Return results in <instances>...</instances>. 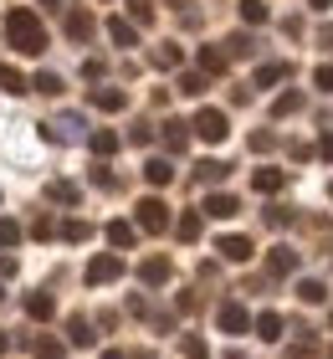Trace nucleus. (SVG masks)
<instances>
[{
	"instance_id": "obj_8",
	"label": "nucleus",
	"mask_w": 333,
	"mask_h": 359,
	"mask_svg": "<svg viewBox=\"0 0 333 359\" xmlns=\"http://www.w3.org/2000/svg\"><path fill=\"white\" fill-rule=\"evenodd\" d=\"M297 272V252L292 247H272V257H266V277H292Z\"/></svg>"
},
{
	"instance_id": "obj_39",
	"label": "nucleus",
	"mask_w": 333,
	"mask_h": 359,
	"mask_svg": "<svg viewBox=\"0 0 333 359\" xmlns=\"http://www.w3.org/2000/svg\"><path fill=\"white\" fill-rule=\"evenodd\" d=\"M15 241H21V221H0V247H15Z\"/></svg>"
},
{
	"instance_id": "obj_37",
	"label": "nucleus",
	"mask_w": 333,
	"mask_h": 359,
	"mask_svg": "<svg viewBox=\"0 0 333 359\" xmlns=\"http://www.w3.org/2000/svg\"><path fill=\"white\" fill-rule=\"evenodd\" d=\"M31 88L46 93V97H57V93H62V77H57V72H36V83H31Z\"/></svg>"
},
{
	"instance_id": "obj_38",
	"label": "nucleus",
	"mask_w": 333,
	"mask_h": 359,
	"mask_svg": "<svg viewBox=\"0 0 333 359\" xmlns=\"http://www.w3.org/2000/svg\"><path fill=\"white\" fill-rule=\"evenodd\" d=\"M128 15L139 26H149V21H154V0H128Z\"/></svg>"
},
{
	"instance_id": "obj_9",
	"label": "nucleus",
	"mask_w": 333,
	"mask_h": 359,
	"mask_svg": "<svg viewBox=\"0 0 333 359\" xmlns=\"http://www.w3.org/2000/svg\"><path fill=\"white\" fill-rule=\"evenodd\" d=\"M236 210H241V201H236V195H226V190L205 195V216H215V221H231Z\"/></svg>"
},
{
	"instance_id": "obj_20",
	"label": "nucleus",
	"mask_w": 333,
	"mask_h": 359,
	"mask_svg": "<svg viewBox=\"0 0 333 359\" xmlns=\"http://www.w3.org/2000/svg\"><path fill=\"white\" fill-rule=\"evenodd\" d=\"M46 195H52L57 205H77V201H82V190L72 185V180H52V185H46Z\"/></svg>"
},
{
	"instance_id": "obj_26",
	"label": "nucleus",
	"mask_w": 333,
	"mask_h": 359,
	"mask_svg": "<svg viewBox=\"0 0 333 359\" xmlns=\"http://www.w3.org/2000/svg\"><path fill=\"white\" fill-rule=\"evenodd\" d=\"M297 298H303V303H323V298H328V287L318 283V277H303V283H297Z\"/></svg>"
},
{
	"instance_id": "obj_28",
	"label": "nucleus",
	"mask_w": 333,
	"mask_h": 359,
	"mask_svg": "<svg viewBox=\"0 0 333 359\" xmlns=\"http://www.w3.org/2000/svg\"><path fill=\"white\" fill-rule=\"evenodd\" d=\"M226 170H231V165H221V159H200V165H195V175L205 180V185H215V180H226Z\"/></svg>"
},
{
	"instance_id": "obj_36",
	"label": "nucleus",
	"mask_w": 333,
	"mask_h": 359,
	"mask_svg": "<svg viewBox=\"0 0 333 359\" xmlns=\"http://www.w3.org/2000/svg\"><path fill=\"white\" fill-rule=\"evenodd\" d=\"M88 236H93L88 221H62V241H88Z\"/></svg>"
},
{
	"instance_id": "obj_50",
	"label": "nucleus",
	"mask_w": 333,
	"mask_h": 359,
	"mask_svg": "<svg viewBox=\"0 0 333 359\" xmlns=\"http://www.w3.org/2000/svg\"><path fill=\"white\" fill-rule=\"evenodd\" d=\"M46 6H52V11H62V0H46Z\"/></svg>"
},
{
	"instance_id": "obj_47",
	"label": "nucleus",
	"mask_w": 333,
	"mask_h": 359,
	"mask_svg": "<svg viewBox=\"0 0 333 359\" xmlns=\"http://www.w3.org/2000/svg\"><path fill=\"white\" fill-rule=\"evenodd\" d=\"M6 349H11V339H6V329H0V354H6Z\"/></svg>"
},
{
	"instance_id": "obj_16",
	"label": "nucleus",
	"mask_w": 333,
	"mask_h": 359,
	"mask_svg": "<svg viewBox=\"0 0 333 359\" xmlns=\"http://www.w3.org/2000/svg\"><path fill=\"white\" fill-rule=\"evenodd\" d=\"M164 144H170L175 154H185V149H190V123H179V118H170V123H164Z\"/></svg>"
},
{
	"instance_id": "obj_23",
	"label": "nucleus",
	"mask_w": 333,
	"mask_h": 359,
	"mask_svg": "<svg viewBox=\"0 0 333 359\" xmlns=\"http://www.w3.org/2000/svg\"><path fill=\"white\" fill-rule=\"evenodd\" d=\"M179 62H185L179 41H164V46H154V67H179Z\"/></svg>"
},
{
	"instance_id": "obj_12",
	"label": "nucleus",
	"mask_w": 333,
	"mask_h": 359,
	"mask_svg": "<svg viewBox=\"0 0 333 359\" xmlns=\"http://www.w3.org/2000/svg\"><path fill=\"white\" fill-rule=\"evenodd\" d=\"M77 134H82V118H77V113H62L57 123H46V139H57V144L77 139Z\"/></svg>"
},
{
	"instance_id": "obj_32",
	"label": "nucleus",
	"mask_w": 333,
	"mask_h": 359,
	"mask_svg": "<svg viewBox=\"0 0 333 359\" xmlns=\"http://www.w3.org/2000/svg\"><path fill=\"white\" fill-rule=\"evenodd\" d=\"M297 108H303V93H282L272 103V118H287V113H297Z\"/></svg>"
},
{
	"instance_id": "obj_11",
	"label": "nucleus",
	"mask_w": 333,
	"mask_h": 359,
	"mask_svg": "<svg viewBox=\"0 0 333 359\" xmlns=\"http://www.w3.org/2000/svg\"><path fill=\"white\" fill-rule=\"evenodd\" d=\"M226 67H231L226 46H200V72H205V77H221Z\"/></svg>"
},
{
	"instance_id": "obj_41",
	"label": "nucleus",
	"mask_w": 333,
	"mask_h": 359,
	"mask_svg": "<svg viewBox=\"0 0 333 359\" xmlns=\"http://www.w3.org/2000/svg\"><path fill=\"white\" fill-rule=\"evenodd\" d=\"M52 231H57L52 216H36V221H31V236H36V241H52Z\"/></svg>"
},
{
	"instance_id": "obj_14",
	"label": "nucleus",
	"mask_w": 333,
	"mask_h": 359,
	"mask_svg": "<svg viewBox=\"0 0 333 359\" xmlns=\"http://www.w3.org/2000/svg\"><path fill=\"white\" fill-rule=\"evenodd\" d=\"M282 329H287V323H282V313H272V308H266V313H257V339L277 344V339H282Z\"/></svg>"
},
{
	"instance_id": "obj_48",
	"label": "nucleus",
	"mask_w": 333,
	"mask_h": 359,
	"mask_svg": "<svg viewBox=\"0 0 333 359\" xmlns=\"http://www.w3.org/2000/svg\"><path fill=\"white\" fill-rule=\"evenodd\" d=\"M308 6H313V11H328V0H308Z\"/></svg>"
},
{
	"instance_id": "obj_22",
	"label": "nucleus",
	"mask_w": 333,
	"mask_h": 359,
	"mask_svg": "<svg viewBox=\"0 0 333 359\" xmlns=\"http://www.w3.org/2000/svg\"><path fill=\"white\" fill-rule=\"evenodd\" d=\"M93 154H97V159H113V154H118V134L97 128V134H93Z\"/></svg>"
},
{
	"instance_id": "obj_49",
	"label": "nucleus",
	"mask_w": 333,
	"mask_h": 359,
	"mask_svg": "<svg viewBox=\"0 0 333 359\" xmlns=\"http://www.w3.org/2000/svg\"><path fill=\"white\" fill-rule=\"evenodd\" d=\"M103 359H128V354H118V349H108V354H103Z\"/></svg>"
},
{
	"instance_id": "obj_2",
	"label": "nucleus",
	"mask_w": 333,
	"mask_h": 359,
	"mask_svg": "<svg viewBox=\"0 0 333 359\" xmlns=\"http://www.w3.org/2000/svg\"><path fill=\"white\" fill-rule=\"evenodd\" d=\"M139 231H149V236H159V231H170V205L159 201V195H144L139 205Z\"/></svg>"
},
{
	"instance_id": "obj_25",
	"label": "nucleus",
	"mask_w": 333,
	"mask_h": 359,
	"mask_svg": "<svg viewBox=\"0 0 333 359\" xmlns=\"http://www.w3.org/2000/svg\"><path fill=\"white\" fill-rule=\"evenodd\" d=\"M257 52V41H252V31H236V36L226 41V57H252Z\"/></svg>"
},
{
	"instance_id": "obj_6",
	"label": "nucleus",
	"mask_w": 333,
	"mask_h": 359,
	"mask_svg": "<svg viewBox=\"0 0 333 359\" xmlns=\"http://www.w3.org/2000/svg\"><path fill=\"white\" fill-rule=\"evenodd\" d=\"M170 257H144V262H139V283L144 287H164V283H170Z\"/></svg>"
},
{
	"instance_id": "obj_46",
	"label": "nucleus",
	"mask_w": 333,
	"mask_h": 359,
	"mask_svg": "<svg viewBox=\"0 0 333 359\" xmlns=\"http://www.w3.org/2000/svg\"><path fill=\"white\" fill-rule=\"evenodd\" d=\"M318 154H323L328 165H333V134H323V139H318Z\"/></svg>"
},
{
	"instance_id": "obj_30",
	"label": "nucleus",
	"mask_w": 333,
	"mask_h": 359,
	"mask_svg": "<svg viewBox=\"0 0 333 359\" xmlns=\"http://www.w3.org/2000/svg\"><path fill=\"white\" fill-rule=\"evenodd\" d=\"M175 231H179V241H200V216H195V210H185V216L175 221Z\"/></svg>"
},
{
	"instance_id": "obj_15",
	"label": "nucleus",
	"mask_w": 333,
	"mask_h": 359,
	"mask_svg": "<svg viewBox=\"0 0 333 359\" xmlns=\"http://www.w3.org/2000/svg\"><path fill=\"white\" fill-rule=\"evenodd\" d=\"M67 36L72 41H93V15L88 11H67Z\"/></svg>"
},
{
	"instance_id": "obj_7",
	"label": "nucleus",
	"mask_w": 333,
	"mask_h": 359,
	"mask_svg": "<svg viewBox=\"0 0 333 359\" xmlns=\"http://www.w3.org/2000/svg\"><path fill=\"white\" fill-rule=\"evenodd\" d=\"M215 252H221V262H252V241H246V236H221V241H215Z\"/></svg>"
},
{
	"instance_id": "obj_44",
	"label": "nucleus",
	"mask_w": 333,
	"mask_h": 359,
	"mask_svg": "<svg viewBox=\"0 0 333 359\" xmlns=\"http://www.w3.org/2000/svg\"><path fill=\"white\" fill-rule=\"evenodd\" d=\"M128 139H133V144H149V139H154V128H149V123H133Z\"/></svg>"
},
{
	"instance_id": "obj_34",
	"label": "nucleus",
	"mask_w": 333,
	"mask_h": 359,
	"mask_svg": "<svg viewBox=\"0 0 333 359\" xmlns=\"http://www.w3.org/2000/svg\"><path fill=\"white\" fill-rule=\"evenodd\" d=\"M282 77H287V67H282V62H266V67H257V88H272Z\"/></svg>"
},
{
	"instance_id": "obj_5",
	"label": "nucleus",
	"mask_w": 333,
	"mask_h": 359,
	"mask_svg": "<svg viewBox=\"0 0 333 359\" xmlns=\"http://www.w3.org/2000/svg\"><path fill=\"white\" fill-rule=\"evenodd\" d=\"M215 323H221V334H246V329H252V313H246V308L241 303H221V308H215Z\"/></svg>"
},
{
	"instance_id": "obj_53",
	"label": "nucleus",
	"mask_w": 333,
	"mask_h": 359,
	"mask_svg": "<svg viewBox=\"0 0 333 359\" xmlns=\"http://www.w3.org/2000/svg\"><path fill=\"white\" fill-rule=\"evenodd\" d=\"M0 298H6V292H0Z\"/></svg>"
},
{
	"instance_id": "obj_29",
	"label": "nucleus",
	"mask_w": 333,
	"mask_h": 359,
	"mask_svg": "<svg viewBox=\"0 0 333 359\" xmlns=\"http://www.w3.org/2000/svg\"><path fill=\"white\" fill-rule=\"evenodd\" d=\"M31 349H36V359H62V339L41 334V339H31Z\"/></svg>"
},
{
	"instance_id": "obj_45",
	"label": "nucleus",
	"mask_w": 333,
	"mask_h": 359,
	"mask_svg": "<svg viewBox=\"0 0 333 359\" xmlns=\"http://www.w3.org/2000/svg\"><path fill=\"white\" fill-rule=\"evenodd\" d=\"M252 149L261 154V149H272V134H266V128H257V134H252Z\"/></svg>"
},
{
	"instance_id": "obj_40",
	"label": "nucleus",
	"mask_w": 333,
	"mask_h": 359,
	"mask_svg": "<svg viewBox=\"0 0 333 359\" xmlns=\"http://www.w3.org/2000/svg\"><path fill=\"white\" fill-rule=\"evenodd\" d=\"M179 349H185V359H210V349H205V339H185V344H179Z\"/></svg>"
},
{
	"instance_id": "obj_42",
	"label": "nucleus",
	"mask_w": 333,
	"mask_h": 359,
	"mask_svg": "<svg viewBox=\"0 0 333 359\" xmlns=\"http://www.w3.org/2000/svg\"><path fill=\"white\" fill-rule=\"evenodd\" d=\"M313 88H318V93H333V67H318V72H313Z\"/></svg>"
},
{
	"instance_id": "obj_51",
	"label": "nucleus",
	"mask_w": 333,
	"mask_h": 359,
	"mask_svg": "<svg viewBox=\"0 0 333 359\" xmlns=\"http://www.w3.org/2000/svg\"><path fill=\"white\" fill-rule=\"evenodd\" d=\"M328 323H333V313H328Z\"/></svg>"
},
{
	"instance_id": "obj_19",
	"label": "nucleus",
	"mask_w": 333,
	"mask_h": 359,
	"mask_svg": "<svg viewBox=\"0 0 333 359\" xmlns=\"http://www.w3.org/2000/svg\"><path fill=\"white\" fill-rule=\"evenodd\" d=\"M133 236H139V226H133V221H108V241H113V247H133Z\"/></svg>"
},
{
	"instance_id": "obj_43",
	"label": "nucleus",
	"mask_w": 333,
	"mask_h": 359,
	"mask_svg": "<svg viewBox=\"0 0 333 359\" xmlns=\"http://www.w3.org/2000/svg\"><path fill=\"white\" fill-rule=\"evenodd\" d=\"M93 185H103V190H113V185H118V180L108 175V165H97V170H93Z\"/></svg>"
},
{
	"instance_id": "obj_21",
	"label": "nucleus",
	"mask_w": 333,
	"mask_h": 359,
	"mask_svg": "<svg viewBox=\"0 0 333 359\" xmlns=\"http://www.w3.org/2000/svg\"><path fill=\"white\" fill-rule=\"evenodd\" d=\"M108 36L118 46H139V31H133V21H123V15H113V21H108Z\"/></svg>"
},
{
	"instance_id": "obj_31",
	"label": "nucleus",
	"mask_w": 333,
	"mask_h": 359,
	"mask_svg": "<svg viewBox=\"0 0 333 359\" xmlns=\"http://www.w3.org/2000/svg\"><path fill=\"white\" fill-rule=\"evenodd\" d=\"M67 334H72V344H93V323L82 318V313H77V318H67Z\"/></svg>"
},
{
	"instance_id": "obj_33",
	"label": "nucleus",
	"mask_w": 333,
	"mask_h": 359,
	"mask_svg": "<svg viewBox=\"0 0 333 359\" xmlns=\"http://www.w3.org/2000/svg\"><path fill=\"white\" fill-rule=\"evenodd\" d=\"M0 88H6V93H26V77L15 72L11 62H0Z\"/></svg>"
},
{
	"instance_id": "obj_13",
	"label": "nucleus",
	"mask_w": 333,
	"mask_h": 359,
	"mask_svg": "<svg viewBox=\"0 0 333 359\" xmlns=\"http://www.w3.org/2000/svg\"><path fill=\"white\" fill-rule=\"evenodd\" d=\"M52 313H57V298H52V292H31V298H26V318L46 323Z\"/></svg>"
},
{
	"instance_id": "obj_27",
	"label": "nucleus",
	"mask_w": 333,
	"mask_h": 359,
	"mask_svg": "<svg viewBox=\"0 0 333 359\" xmlns=\"http://www.w3.org/2000/svg\"><path fill=\"white\" fill-rule=\"evenodd\" d=\"M266 15H272V11H266L261 0H241V21L246 26H266Z\"/></svg>"
},
{
	"instance_id": "obj_17",
	"label": "nucleus",
	"mask_w": 333,
	"mask_h": 359,
	"mask_svg": "<svg viewBox=\"0 0 333 359\" xmlns=\"http://www.w3.org/2000/svg\"><path fill=\"white\" fill-rule=\"evenodd\" d=\"M282 180H287V175H282V170H272V165H261V170L252 175V185H257L261 195H277V190H282Z\"/></svg>"
},
{
	"instance_id": "obj_10",
	"label": "nucleus",
	"mask_w": 333,
	"mask_h": 359,
	"mask_svg": "<svg viewBox=\"0 0 333 359\" xmlns=\"http://www.w3.org/2000/svg\"><path fill=\"white\" fill-rule=\"evenodd\" d=\"M93 108H103V113H123V108H128V93H123V88H93Z\"/></svg>"
},
{
	"instance_id": "obj_18",
	"label": "nucleus",
	"mask_w": 333,
	"mask_h": 359,
	"mask_svg": "<svg viewBox=\"0 0 333 359\" xmlns=\"http://www.w3.org/2000/svg\"><path fill=\"white\" fill-rule=\"evenodd\" d=\"M144 180H149V185H170L175 165H170V159H144Z\"/></svg>"
},
{
	"instance_id": "obj_52",
	"label": "nucleus",
	"mask_w": 333,
	"mask_h": 359,
	"mask_svg": "<svg viewBox=\"0 0 333 359\" xmlns=\"http://www.w3.org/2000/svg\"><path fill=\"white\" fill-rule=\"evenodd\" d=\"M328 195H333V185H328Z\"/></svg>"
},
{
	"instance_id": "obj_35",
	"label": "nucleus",
	"mask_w": 333,
	"mask_h": 359,
	"mask_svg": "<svg viewBox=\"0 0 333 359\" xmlns=\"http://www.w3.org/2000/svg\"><path fill=\"white\" fill-rule=\"evenodd\" d=\"M297 216H292V205H266V226H277V231H282V226H292Z\"/></svg>"
},
{
	"instance_id": "obj_3",
	"label": "nucleus",
	"mask_w": 333,
	"mask_h": 359,
	"mask_svg": "<svg viewBox=\"0 0 333 359\" xmlns=\"http://www.w3.org/2000/svg\"><path fill=\"white\" fill-rule=\"evenodd\" d=\"M190 128H195V134H200V139H205V144H221V139L231 134V118H226V113H221V108H200Z\"/></svg>"
},
{
	"instance_id": "obj_24",
	"label": "nucleus",
	"mask_w": 333,
	"mask_h": 359,
	"mask_svg": "<svg viewBox=\"0 0 333 359\" xmlns=\"http://www.w3.org/2000/svg\"><path fill=\"white\" fill-rule=\"evenodd\" d=\"M205 88H210V77H205V72H179V93H185V97H200Z\"/></svg>"
},
{
	"instance_id": "obj_1",
	"label": "nucleus",
	"mask_w": 333,
	"mask_h": 359,
	"mask_svg": "<svg viewBox=\"0 0 333 359\" xmlns=\"http://www.w3.org/2000/svg\"><path fill=\"white\" fill-rule=\"evenodd\" d=\"M6 36H11L15 52H26V57H41L46 52V26H41V15L26 11V6H15L6 15Z\"/></svg>"
},
{
	"instance_id": "obj_4",
	"label": "nucleus",
	"mask_w": 333,
	"mask_h": 359,
	"mask_svg": "<svg viewBox=\"0 0 333 359\" xmlns=\"http://www.w3.org/2000/svg\"><path fill=\"white\" fill-rule=\"evenodd\" d=\"M118 277H123V257H118V252H103V257H93V262H88V283H93V287L118 283Z\"/></svg>"
}]
</instances>
